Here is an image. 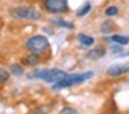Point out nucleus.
<instances>
[{"label":"nucleus","instance_id":"obj_13","mask_svg":"<svg viewBox=\"0 0 129 114\" xmlns=\"http://www.w3.org/2000/svg\"><path fill=\"white\" fill-rule=\"evenodd\" d=\"M41 60H40V55L38 54H33V52H30V55L25 57V63H28V65H38Z\"/></svg>","mask_w":129,"mask_h":114},{"label":"nucleus","instance_id":"obj_16","mask_svg":"<svg viewBox=\"0 0 129 114\" xmlns=\"http://www.w3.org/2000/svg\"><path fill=\"white\" fill-rule=\"evenodd\" d=\"M8 78H10V73L5 68H0V82H6Z\"/></svg>","mask_w":129,"mask_h":114},{"label":"nucleus","instance_id":"obj_17","mask_svg":"<svg viewBox=\"0 0 129 114\" xmlns=\"http://www.w3.org/2000/svg\"><path fill=\"white\" fill-rule=\"evenodd\" d=\"M60 114H79V112H77L76 109H74V108H63V109L60 111Z\"/></svg>","mask_w":129,"mask_h":114},{"label":"nucleus","instance_id":"obj_11","mask_svg":"<svg viewBox=\"0 0 129 114\" xmlns=\"http://www.w3.org/2000/svg\"><path fill=\"white\" fill-rule=\"evenodd\" d=\"M110 40L113 43H118V44H129V36L127 35H112L110 36Z\"/></svg>","mask_w":129,"mask_h":114},{"label":"nucleus","instance_id":"obj_1","mask_svg":"<svg viewBox=\"0 0 129 114\" xmlns=\"http://www.w3.org/2000/svg\"><path fill=\"white\" fill-rule=\"evenodd\" d=\"M93 71H85V73H76V74H68L64 79L58 81V82H54L52 89L58 90V89H66L71 86H76V84H80L83 81H88L90 78H93Z\"/></svg>","mask_w":129,"mask_h":114},{"label":"nucleus","instance_id":"obj_18","mask_svg":"<svg viewBox=\"0 0 129 114\" xmlns=\"http://www.w3.org/2000/svg\"><path fill=\"white\" fill-rule=\"evenodd\" d=\"M110 51H112V52H115V54H117V52H121V51H123V44H118V43L113 44Z\"/></svg>","mask_w":129,"mask_h":114},{"label":"nucleus","instance_id":"obj_7","mask_svg":"<svg viewBox=\"0 0 129 114\" xmlns=\"http://www.w3.org/2000/svg\"><path fill=\"white\" fill-rule=\"evenodd\" d=\"M104 55H106V48L104 46H96L93 49H90L85 54V57L90 59V60H98V59H101V57H104Z\"/></svg>","mask_w":129,"mask_h":114},{"label":"nucleus","instance_id":"obj_14","mask_svg":"<svg viewBox=\"0 0 129 114\" xmlns=\"http://www.w3.org/2000/svg\"><path fill=\"white\" fill-rule=\"evenodd\" d=\"M10 71L13 74H16V76H22L24 74V68H22V65H19V63H13L11 68H10Z\"/></svg>","mask_w":129,"mask_h":114},{"label":"nucleus","instance_id":"obj_19","mask_svg":"<svg viewBox=\"0 0 129 114\" xmlns=\"http://www.w3.org/2000/svg\"><path fill=\"white\" fill-rule=\"evenodd\" d=\"M112 114H120V112H112Z\"/></svg>","mask_w":129,"mask_h":114},{"label":"nucleus","instance_id":"obj_9","mask_svg":"<svg viewBox=\"0 0 129 114\" xmlns=\"http://www.w3.org/2000/svg\"><path fill=\"white\" fill-rule=\"evenodd\" d=\"M113 30H115V22L110 21V19H107V21H104L101 24V32L102 33H110Z\"/></svg>","mask_w":129,"mask_h":114},{"label":"nucleus","instance_id":"obj_2","mask_svg":"<svg viewBox=\"0 0 129 114\" xmlns=\"http://www.w3.org/2000/svg\"><path fill=\"white\" fill-rule=\"evenodd\" d=\"M25 48H27L30 52L41 55V54H46L47 51H49L50 44H49L46 36H43V35H33V36H30L28 40L25 41Z\"/></svg>","mask_w":129,"mask_h":114},{"label":"nucleus","instance_id":"obj_10","mask_svg":"<svg viewBox=\"0 0 129 114\" xmlns=\"http://www.w3.org/2000/svg\"><path fill=\"white\" fill-rule=\"evenodd\" d=\"M52 24L57 25V27H64V29H74V24L73 22H68L64 19H60V17H55L52 19Z\"/></svg>","mask_w":129,"mask_h":114},{"label":"nucleus","instance_id":"obj_6","mask_svg":"<svg viewBox=\"0 0 129 114\" xmlns=\"http://www.w3.org/2000/svg\"><path fill=\"white\" fill-rule=\"evenodd\" d=\"M129 73V62L127 63H118V65H112L107 68V74L112 76V78H117V76H123Z\"/></svg>","mask_w":129,"mask_h":114},{"label":"nucleus","instance_id":"obj_5","mask_svg":"<svg viewBox=\"0 0 129 114\" xmlns=\"http://www.w3.org/2000/svg\"><path fill=\"white\" fill-rule=\"evenodd\" d=\"M43 8L50 14H64L69 11L68 0H43Z\"/></svg>","mask_w":129,"mask_h":114},{"label":"nucleus","instance_id":"obj_12","mask_svg":"<svg viewBox=\"0 0 129 114\" xmlns=\"http://www.w3.org/2000/svg\"><path fill=\"white\" fill-rule=\"evenodd\" d=\"M90 10H91V3L90 2H87V3H83L79 10L76 11V16H79V17H82V16H85V14H88L90 13Z\"/></svg>","mask_w":129,"mask_h":114},{"label":"nucleus","instance_id":"obj_8","mask_svg":"<svg viewBox=\"0 0 129 114\" xmlns=\"http://www.w3.org/2000/svg\"><path fill=\"white\" fill-rule=\"evenodd\" d=\"M77 40H79V43L82 44V46H93V44H94L93 38L85 35V33H79V35H77Z\"/></svg>","mask_w":129,"mask_h":114},{"label":"nucleus","instance_id":"obj_3","mask_svg":"<svg viewBox=\"0 0 129 114\" xmlns=\"http://www.w3.org/2000/svg\"><path fill=\"white\" fill-rule=\"evenodd\" d=\"M10 14L14 19H28V21H36L41 16L35 6H14L10 10Z\"/></svg>","mask_w":129,"mask_h":114},{"label":"nucleus","instance_id":"obj_15","mask_svg":"<svg viewBox=\"0 0 129 114\" xmlns=\"http://www.w3.org/2000/svg\"><path fill=\"white\" fill-rule=\"evenodd\" d=\"M106 16L107 17H110V16H117L118 13H120V10H118V6H115V5H110V6H107L106 8Z\"/></svg>","mask_w":129,"mask_h":114},{"label":"nucleus","instance_id":"obj_4","mask_svg":"<svg viewBox=\"0 0 129 114\" xmlns=\"http://www.w3.org/2000/svg\"><path fill=\"white\" fill-rule=\"evenodd\" d=\"M68 76V73H64L63 70L58 68H52V70H43V71H35V74H31V78H40L46 82H58L64 79Z\"/></svg>","mask_w":129,"mask_h":114}]
</instances>
